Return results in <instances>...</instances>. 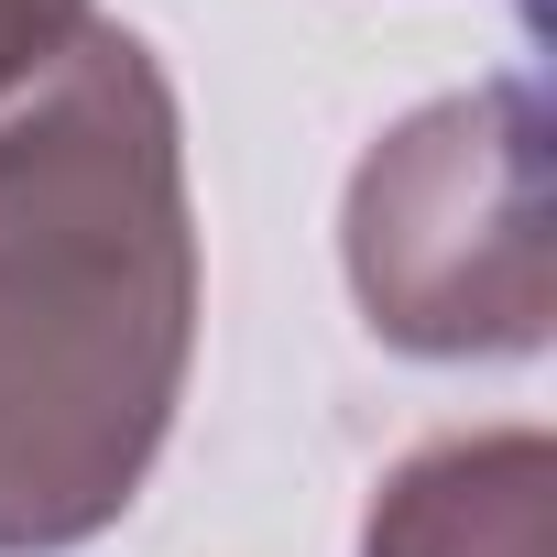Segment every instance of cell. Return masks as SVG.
Here are the masks:
<instances>
[{
	"instance_id": "277c9868",
	"label": "cell",
	"mask_w": 557,
	"mask_h": 557,
	"mask_svg": "<svg viewBox=\"0 0 557 557\" xmlns=\"http://www.w3.org/2000/svg\"><path fill=\"white\" fill-rule=\"evenodd\" d=\"M99 12H88V0H0V110H12L77 34H88Z\"/></svg>"
},
{
	"instance_id": "7a4b0ae2",
	"label": "cell",
	"mask_w": 557,
	"mask_h": 557,
	"mask_svg": "<svg viewBox=\"0 0 557 557\" xmlns=\"http://www.w3.org/2000/svg\"><path fill=\"white\" fill-rule=\"evenodd\" d=\"M350 307L405 361H524L557 329L546 230V99L535 77H470L405 110L339 197Z\"/></svg>"
},
{
	"instance_id": "3957f363",
	"label": "cell",
	"mask_w": 557,
	"mask_h": 557,
	"mask_svg": "<svg viewBox=\"0 0 557 557\" xmlns=\"http://www.w3.org/2000/svg\"><path fill=\"white\" fill-rule=\"evenodd\" d=\"M361 557H557V437L470 426L383 470Z\"/></svg>"
},
{
	"instance_id": "6da1fadb",
	"label": "cell",
	"mask_w": 557,
	"mask_h": 557,
	"mask_svg": "<svg viewBox=\"0 0 557 557\" xmlns=\"http://www.w3.org/2000/svg\"><path fill=\"white\" fill-rule=\"evenodd\" d=\"M186 361V110L132 23H88L0 110V557H66L143 503Z\"/></svg>"
}]
</instances>
